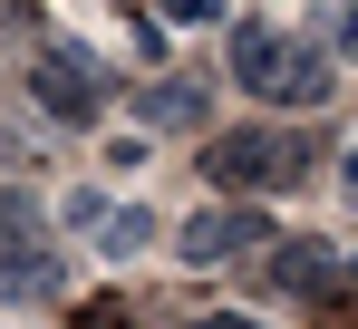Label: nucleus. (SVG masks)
Segmentation results:
<instances>
[{"label":"nucleus","mask_w":358,"mask_h":329,"mask_svg":"<svg viewBox=\"0 0 358 329\" xmlns=\"http://www.w3.org/2000/svg\"><path fill=\"white\" fill-rule=\"evenodd\" d=\"M233 88H252L262 107H329L339 97V68L320 39H300L281 20H233Z\"/></svg>","instance_id":"1"},{"label":"nucleus","mask_w":358,"mask_h":329,"mask_svg":"<svg viewBox=\"0 0 358 329\" xmlns=\"http://www.w3.org/2000/svg\"><path fill=\"white\" fill-rule=\"evenodd\" d=\"M300 164H310V146H300L291 126H223V136L203 146V174H213V184H223L233 204L300 184Z\"/></svg>","instance_id":"2"},{"label":"nucleus","mask_w":358,"mask_h":329,"mask_svg":"<svg viewBox=\"0 0 358 329\" xmlns=\"http://www.w3.org/2000/svg\"><path fill=\"white\" fill-rule=\"evenodd\" d=\"M29 88H39V107L68 116V126H97V116H107V68H97L87 49H39Z\"/></svg>","instance_id":"3"},{"label":"nucleus","mask_w":358,"mask_h":329,"mask_svg":"<svg viewBox=\"0 0 358 329\" xmlns=\"http://www.w3.org/2000/svg\"><path fill=\"white\" fill-rule=\"evenodd\" d=\"M262 242H281V232H271V214H262V204H233V194H223V204H203V214L184 223V262H242V252H262Z\"/></svg>","instance_id":"4"},{"label":"nucleus","mask_w":358,"mask_h":329,"mask_svg":"<svg viewBox=\"0 0 358 329\" xmlns=\"http://www.w3.org/2000/svg\"><path fill=\"white\" fill-rule=\"evenodd\" d=\"M39 290H68V252H59V242L0 252V300H39Z\"/></svg>","instance_id":"5"},{"label":"nucleus","mask_w":358,"mask_h":329,"mask_svg":"<svg viewBox=\"0 0 358 329\" xmlns=\"http://www.w3.org/2000/svg\"><path fill=\"white\" fill-rule=\"evenodd\" d=\"M136 116L145 126H203V88L194 78H155V88H136Z\"/></svg>","instance_id":"6"},{"label":"nucleus","mask_w":358,"mask_h":329,"mask_svg":"<svg viewBox=\"0 0 358 329\" xmlns=\"http://www.w3.org/2000/svg\"><path fill=\"white\" fill-rule=\"evenodd\" d=\"M97 232H107L97 252H117V262H136V252L155 242V214H145V204H126V214H97Z\"/></svg>","instance_id":"7"},{"label":"nucleus","mask_w":358,"mask_h":329,"mask_svg":"<svg viewBox=\"0 0 358 329\" xmlns=\"http://www.w3.org/2000/svg\"><path fill=\"white\" fill-rule=\"evenodd\" d=\"M39 194H20V184H0V252H20V242H39Z\"/></svg>","instance_id":"8"},{"label":"nucleus","mask_w":358,"mask_h":329,"mask_svg":"<svg viewBox=\"0 0 358 329\" xmlns=\"http://www.w3.org/2000/svg\"><path fill=\"white\" fill-rule=\"evenodd\" d=\"M271 272L291 281V290H329V281H339V262H329V252H320V242H291V252H281V262H271Z\"/></svg>","instance_id":"9"},{"label":"nucleus","mask_w":358,"mask_h":329,"mask_svg":"<svg viewBox=\"0 0 358 329\" xmlns=\"http://www.w3.org/2000/svg\"><path fill=\"white\" fill-rule=\"evenodd\" d=\"M155 10H165L175 29H213V20H223V0H155Z\"/></svg>","instance_id":"10"},{"label":"nucleus","mask_w":358,"mask_h":329,"mask_svg":"<svg viewBox=\"0 0 358 329\" xmlns=\"http://www.w3.org/2000/svg\"><path fill=\"white\" fill-rule=\"evenodd\" d=\"M329 39H339V49H358V0H339V10H329Z\"/></svg>","instance_id":"11"},{"label":"nucleus","mask_w":358,"mask_h":329,"mask_svg":"<svg viewBox=\"0 0 358 329\" xmlns=\"http://www.w3.org/2000/svg\"><path fill=\"white\" fill-rule=\"evenodd\" d=\"M194 329H271V320H242V310H213V320H194Z\"/></svg>","instance_id":"12"},{"label":"nucleus","mask_w":358,"mask_h":329,"mask_svg":"<svg viewBox=\"0 0 358 329\" xmlns=\"http://www.w3.org/2000/svg\"><path fill=\"white\" fill-rule=\"evenodd\" d=\"M339 194H349V204H358V146H349V164H339Z\"/></svg>","instance_id":"13"}]
</instances>
